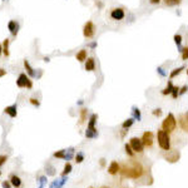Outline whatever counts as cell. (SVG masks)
<instances>
[{"label":"cell","instance_id":"6da1fadb","mask_svg":"<svg viewBox=\"0 0 188 188\" xmlns=\"http://www.w3.org/2000/svg\"><path fill=\"white\" fill-rule=\"evenodd\" d=\"M122 173L128 178H138L143 174V168L139 163H133L132 167H124L122 169Z\"/></svg>","mask_w":188,"mask_h":188},{"label":"cell","instance_id":"7a4b0ae2","mask_svg":"<svg viewBox=\"0 0 188 188\" xmlns=\"http://www.w3.org/2000/svg\"><path fill=\"white\" fill-rule=\"evenodd\" d=\"M157 139H158V145L164 150H169L171 148V138H169V133H167L163 129H158L157 132Z\"/></svg>","mask_w":188,"mask_h":188},{"label":"cell","instance_id":"3957f363","mask_svg":"<svg viewBox=\"0 0 188 188\" xmlns=\"http://www.w3.org/2000/svg\"><path fill=\"white\" fill-rule=\"evenodd\" d=\"M177 127V120H176V117L172 114V113H169V114L164 118L163 123H162V129L166 130L167 133H171L176 129Z\"/></svg>","mask_w":188,"mask_h":188},{"label":"cell","instance_id":"277c9868","mask_svg":"<svg viewBox=\"0 0 188 188\" xmlns=\"http://www.w3.org/2000/svg\"><path fill=\"white\" fill-rule=\"evenodd\" d=\"M97 114H92L88 122V129L85 132V137L87 138H95L98 135V130L95 128V123H97Z\"/></svg>","mask_w":188,"mask_h":188},{"label":"cell","instance_id":"5b68a950","mask_svg":"<svg viewBox=\"0 0 188 188\" xmlns=\"http://www.w3.org/2000/svg\"><path fill=\"white\" fill-rule=\"evenodd\" d=\"M109 16L113 21H122L123 19L125 18V10H124V8H113L110 9V11H109Z\"/></svg>","mask_w":188,"mask_h":188},{"label":"cell","instance_id":"8992f818","mask_svg":"<svg viewBox=\"0 0 188 188\" xmlns=\"http://www.w3.org/2000/svg\"><path fill=\"white\" fill-rule=\"evenodd\" d=\"M95 30L97 28L94 25V23L92 20L87 21L85 24H84V28H83V35L85 39H92V38L95 35Z\"/></svg>","mask_w":188,"mask_h":188},{"label":"cell","instance_id":"52a82bcc","mask_svg":"<svg viewBox=\"0 0 188 188\" xmlns=\"http://www.w3.org/2000/svg\"><path fill=\"white\" fill-rule=\"evenodd\" d=\"M16 85L19 88H31L33 87V83L29 78L26 77L25 73H21L19 75V78L16 79Z\"/></svg>","mask_w":188,"mask_h":188},{"label":"cell","instance_id":"ba28073f","mask_svg":"<svg viewBox=\"0 0 188 188\" xmlns=\"http://www.w3.org/2000/svg\"><path fill=\"white\" fill-rule=\"evenodd\" d=\"M130 147L132 149L134 150V152H137V153H140V152H143V142H142V139L140 138H137V137H133L130 139Z\"/></svg>","mask_w":188,"mask_h":188},{"label":"cell","instance_id":"9c48e42d","mask_svg":"<svg viewBox=\"0 0 188 188\" xmlns=\"http://www.w3.org/2000/svg\"><path fill=\"white\" fill-rule=\"evenodd\" d=\"M142 142H143V145L152 147V144H153V133L152 132H145V133H143Z\"/></svg>","mask_w":188,"mask_h":188},{"label":"cell","instance_id":"30bf717a","mask_svg":"<svg viewBox=\"0 0 188 188\" xmlns=\"http://www.w3.org/2000/svg\"><path fill=\"white\" fill-rule=\"evenodd\" d=\"M84 69L87 72H94L95 70V60H94V58H87L85 64H84Z\"/></svg>","mask_w":188,"mask_h":188},{"label":"cell","instance_id":"8fae6325","mask_svg":"<svg viewBox=\"0 0 188 188\" xmlns=\"http://www.w3.org/2000/svg\"><path fill=\"white\" fill-rule=\"evenodd\" d=\"M8 28H9V30H10L11 35L13 36H16L18 31H19V24H18V23L15 20H10V21H9V24H8Z\"/></svg>","mask_w":188,"mask_h":188},{"label":"cell","instance_id":"7c38bea8","mask_svg":"<svg viewBox=\"0 0 188 188\" xmlns=\"http://www.w3.org/2000/svg\"><path fill=\"white\" fill-rule=\"evenodd\" d=\"M4 112H5L6 114L10 115L11 118H15V117L18 115V108H16V104H13V105L6 107L5 109H4Z\"/></svg>","mask_w":188,"mask_h":188},{"label":"cell","instance_id":"4fadbf2b","mask_svg":"<svg viewBox=\"0 0 188 188\" xmlns=\"http://www.w3.org/2000/svg\"><path fill=\"white\" fill-rule=\"evenodd\" d=\"M75 58H77V60H78V62H80V63L85 62L87 58H88V53H87V50H85V49L79 50L78 53H77V55H75Z\"/></svg>","mask_w":188,"mask_h":188},{"label":"cell","instance_id":"5bb4252c","mask_svg":"<svg viewBox=\"0 0 188 188\" xmlns=\"http://www.w3.org/2000/svg\"><path fill=\"white\" fill-rule=\"evenodd\" d=\"M166 159L168 162H177L178 159H179V153L176 152V150H173V152H169L167 156H166Z\"/></svg>","mask_w":188,"mask_h":188},{"label":"cell","instance_id":"9a60e30c","mask_svg":"<svg viewBox=\"0 0 188 188\" xmlns=\"http://www.w3.org/2000/svg\"><path fill=\"white\" fill-rule=\"evenodd\" d=\"M67 178H65V177H63L62 178V179H56V181H54L53 183H51V184H50V188H63V186L65 184V183H67Z\"/></svg>","mask_w":188,"mask_h":188},{"label":"cell","instance_id":"2e32d148","mask_svg":"<svg viewBox=\"0 0 188 188\" xmlns=\"http://www.w3.org/2000/svg\"><path fill=\"white\" fill-rule=\"evenodd\" d=\"M108 172H109L110 174H117V173L119 172V164L117 162H112L109 168H108Z\"/></svg>","mask_w":188,"mask_h":188},{"label":"cell","instance_id":"e0dca14e","mask_svg":"<svg viewBox=\"0 0 188 188\" xmlns=\"http://www.w3.org/2000/svg\"><path fill=\"white\" fill-rule=\"evenodd\" d=\"M179 124H181V128L188 133V119L186 118V115L179 117Z\"/></svg>","mask_w":188,"mask_h":188},{"label":"cell","instance_id":"ac0fdd59","mask_svg":"<svg viewBox=\"0 0 188 188\" xmlns=\"http://www.w3.org/2000/svg\"><path fill=\"white\" fill-rule=\"evenodd\" d=\"M173 40H174V43L177 45L178 48V51H182V35L181 34H174V36H173Z\"/></svg>","mask_w":188,"mask_h":188},{"label":"cell","instance_id":"d6986e66","mask_svg":"<svg viewBox=\"0 0 188 188\" xmlns=\"http://www.w3.org/2000/svg\"><path fill=\"white\" fill-rule=\"evenodd\" d=\"M173 87H174V85L172 84V80H171V79H169L168 83H167V87L162 90V94H163V95H168V94H172V89H173Z\"/></svg>","mask_w":188,"mask_h":188},{"label":"cell","instance_id":"ffe728a7","mask_svg":"<svg viewBox=\"0 0 188 188\" xmlns=\"http://www.w3.org/2000/svg\"><path fill=\"white\" fill-rule=\"evenodd\" d=\"M182 70H184V67H178V68H174L171 73H169V79H173V78H176L177 75H179V74L182 73Z\"/></svg>","mask_w":188,"mask_h":188},{"label":"cell","instance_id":"44dd1931","mask_svg":"<svg viewBox=\"0 0 188 188\" xmlns=\"http://www.w3.org/2000/svg\"><path fill=\"white\" fill-rule=\"evenodd\" d=\"M10 183L15 187V188H19L21 186V179L19 178L18 176H11V179H10Z\"/></svg>","mask_w":188,"mask_h":188},{"label":"cell","instance_id":"7402d4cb","mask_svg":"<svg viewBox=\"0 0 188 188\" xmlns=\"http://www.w3.org/2000/svg\"><path fill=\"white\" fill-rule=\"evenodd\" d=\"M9 43H10V40L8 39H4V43H3V53H4V55L5 56H9Z\"/></svg>","mask_w":188,"mask_h":188},{"label":"cell","instance_id":"603a6c76","mask_svg":"<svg viewBox=\"0 0 188 188\" xmlns=\"http://www.w3.org/2000/svg\"><path fill=\"white\" fill-rule=\"evenodd\" d=\"M24 67H25V69H26V72H28V74L30 75V77H35V72H34V69H33L31 67H30V64L28 63V60H24Z\"/></svg>","mask_w":188,"mask_h":188},{"label":"cell","instance_id":"cb8c5ba5","mask_svg":"<svg viewBox=\"0 0 188 188\" xmlns=\"http://www.w3.org/2000/svg\"><path fill=\"white\" fill-rule=\"evenodd\" d=\"M134 120H135L134 118H129V119L124 120V122H123V124H122V127H123V129H128V128H130V127L133 125Z\"/></svg>","mask_w":188,"mask_h":188},{"label":"cell","instance_id":"d4e9b609","mask_svg":"<svg viewBox=\"0 0 188 188\" xmlns=\"http://www.w3.org/2000/svg\"><path fill=\"white\" fill-rule=\"evenodd\" d=\"M163 1L167 6H174V5H179L182 0H163Z\"/></svg>","mask_w":188,"mask_h":188},{"label":"cell","instance_id":"484cf974","mask_svg":"<svg viewBox=\"0 0 188 188\" xmlns=\"http://www.w3.org/2000/svg\"><path fill=\"white\" fill-rule=\"evenodd\" d=\"M132 109H133V118L135 119V120H140V118H142V115H140V110L138 109L137 107H133L132 108Z\"/></svg>","mask_w":188,"mask_h":188},{"label":"cell","instance_id":"4316f807","mask_svg":"<svg viewBox=\"0 0 188 188\" xmlns=\"http://www.w3.org/2000/svg\"><path fill=\"white\" fill-rule=\"evenodd\" d=\"M73 154H74V149H73V148H70L68 152L65 150V157H64V159H67V161H70V159L73 158Z\"/></svg>","mask_w":188,"mask_h":188},{"label":"cell","instance_id":"83f0119b","mask_svg":"<svg viewBox=\"0 0 188 188\" xmlns=\"http://www.w3.org/2000/svg\"><path fill=\"white\" fill-rule=\"evenodd\" d=\"M182 60L183 62H186V60H188V45L186 46V48H183L182 49Z\"/></svg>","mask_w":188,"mask_h":188},{"label":"cell","instance_id":"f1b7e54d","mask_svg":"<svg viewBox=\"0 0 188 188\" xmlns=\"http://www.w3.org/2000/svg\"><path fill=\"white\" fill-rule=\"evenodd\" d=\"M46 173H48V176H54L55 174V168L53 166H50V164H48V166H46Z\"/></svg>","mask_w":188,"mask_h":188},{"label":"cell","instance_id":"f546056e","mask_svg":"<svg viewBox=\"0 0 188 188\" xmlns=\"http://www.w3.org/2000/svg\"><path fill=\"white\" fill-rule=\"evenodd\" d=\"M72 172V164L70 163H67L65 164V167H64V171H63V176H67L68 173Z\"/></svg>","mask_w":188,"mask_h":188},{"label":"cell","instance_id":"4dcf8cb0","mask_svg":"<svg viewBox=\"0 0 188 188\" xmlns=\"http://www.w3.org/2000/svg\"><path fill=\"white\" fill-rule=\"evenodd\" d=\"M179 87H173V89H172V97L174 98H178V95H179Z\"/></svg>","mask_w":188,"mask_h":188},{"label":"cell","instance_id":"1f68e13d","mask_svg":"<svg viewBox=\"0 0 188 188\" xmlns=\"http://www.w3.org/2000/svg\"><path fill=\"white\" fill-rule=\"evenodd\" d=\"M125 152H127V154H128V156H133V154H134V150L133 149H132V147H130V144H128V143H127L125 144Z\"/></svg>","mask_w":188,"mask_h":188},{"label":"cell","instance_id":"d6a6232c","mask_svg":"<svg viewBox=\"0 0 188 188\" xmlns=\"http://www.w3.org/2000/svg\"><path fill=\"white\" fill-rule=\"evenodd\" d=\"M54 157L55 158H64L65 157V149L59 150V152H55L54 153Z\"/></svg>","mask_w":188,"mask_h":188},{"label":"cell","instance_id":"836d02e7","mask_svg":"<svg viewBox=\"0 0 188 188\" xmlns=\"http://www.w3.org/2000/svg\"><path fill=\"white\" fill-rule=\"evenodd\" d=\"M75 159H77V163H82L83 159H84V154L83 153H78L77 156H75Z\"/></svg>","mask_w":188,"mask_h":188},{"label":"cell","instance_id":"e575fe53","mask_svg":"<svg viewBox=\"0 0 188 188\" xmlns=\"http://www.w3.org/2000/svg\"><path fill=\"white\" fill-rule=\"evenodd\" d=\"M85 115H87V109H82L80 112V123H83L85 120Z\"/></svg>","mask_w":188,"mask_h":188},{"label":"cell","instance_id":"d590c367","mask_svg":"<svg viewBox=\"0 0 188 188\" xmlns=\"http://www.w3.org/2000/svg\"><path fill=\"white\" fill-rule=\"evenodd\" d=\"M30 103H31L33 105H35V107H39V105H40L39 100H38V99H35V98H30Z\"/></svg>","mask_w":188,"mask_h":188},{"label":"cell","instance_id":"8d00e7d4","mask_svg":"<svg viewBox=\"0 0 188 188\" xmlns=\"http://www.w3.org/2000/svg\"><path fill=\"white\" fill-rule=\"evenodd\" d=\"M157 72H158L159 74H161L162 77H166V75H167V73L164 72V69H163V68H161V67H159V68H157Z\"/></svg>","mask_w":188,"mask_h":188},{"label":"cell","instance_id":"74e56055","mask_svg":"<svg viewBox=\"0 0 188 188\" xmlns=\"http://www.w3.org/2000/svg\"><path fill=\"white\" fill-rule=\"evenodd\" d=\"M39 182H40V187H43L44 184H45V183H46V177H40L39 178Z\"/></svg>","mask_w":188,"mask_h":188},{"label":"cell","instance_id":"f35d334b","mask_svg":"<svg viewBox=\"0 0 188 188\" xmlns=\"http://www.w3.org/2000/svg\"><path fill=\"white\" fill-rule=\"evenodd\" d=\"M6 159H8V157H6V156H0V167H1L3 164L5 163Z\"/></svg>","mask_w":188,"mask_h":188},{"label":"cell","instance_id":"ab89813d","mask_svg":"<svg viewBox=\"0 0 188 188\" xmlns=\"http://www.w3.org/2000/svg\"><path fill=\"white\" fill-rule=\"evenodd\" d=\"M153 114L156 115V117H161L162 115V110L161 109H154L153 110Z\"/></svg>","mask_w":188,"mask_h":188},{"label":"cell","instance_id":"60d3db41","mask_svg":"<svg viewBox=\"0 0 188 188\" xmlns=\"http://www.w3.org/2000/svg\"><path fill=\"white\" fill-rule=\"evenodd\" d=\"M187 89H188V87H187V85H184V87H182V88L179 89V95H182V94H184V93L187 92Z\"/></svg>","mask_w":188,"mask_h":188},{"label":"cell","instance_id":"b9f144b4","mask_svg":"<svg viewBox=\"0 0 188 188\" xmlns=\"http://www.w3.org/2000/svg\"><path fill=\"white\" fill-rule=\"evenodd\" d=\"M3 188H11V187H10V183H9L8 181L3 182Z\"/></svg>","mask_w":188,"mask_h":188},{"label":"cell","instance_id":"7bdbcfd3","mask_svg":"<svg viewBox=\"0 0 188 188\" xmlns=\"http://www.w3.org/2000/svg\"><path fill=\"white\" fill-rule=\"evenodd\" d=\"M4 75H6V70L3 69V68H0V78L4 77Z\"/></svg>","mask_w":188,"mask_h":188},{"label":"cell","instance_id":"ee69618b","mask_svg":"<svg viewBox=\"0 0 188 188\" xmlns=\"http://www.w3.org/2000/svg\"><path fill=\"white\" fill-rule=\"evenodd\" d=\"M162 0H149V3L150 4H153V5H156V4H159Z\"/></svg>","mask_w":188,"mask_h":188},{"label":"cell","instance_id":"f6af8a7d","mask_svg":"<svg viewBox=\"0 0 188 188\" xmlns=\"http://www.w3.org/2000/svg\"><path fill=\"white\" fill-rule=\"evenodd\" d=\"M95 46H97V43H92L90 44V48H95Z\"/></svg>","mask_w":188,"mask_h":188},{"label":"cell","instance_id":"bcb514c9","mask_svg":"<svg viewBox=\"0 0 188 188\" xmlns=\"http://www.w3.org/2000/svg\"><path fill=\"white\" fill-rule=\"evenodd\" d=\"M1 53H3V45H0V55H1Z\"/></svg>","mask_w":188,"mask_h":188},{"label":"cell","instance_id":"7dc6e473","mask_svg":"<svg viewBox=\"0 0 188 188\" xmlns=\"http://www.w3.org/2000/svg\"><path fill=\"white\" fill-rule=\"evenodd\" d=\"M186 118H187V119H188V112H187V113H186Z\"/></svg>","mask_w":188,"mask_h":188},{"label":"cell","instance_id":"c3c4849f","mask_svg":"<svg viewBox=\"0 0 188 188\" xmlns=\"http://www.w3.org/2000/svg\"><path fill=\"white\" fill-rule=\"evenodd\" d=\"M186 73H187V75H188V68H187V70H186Z\"/></svg>","mask_w":188,"mask_h":188},{"label":"cell","instance_id":"681fc988","mask_svg":"<svg viewBox=\"0 0 188 188\" xmlns=\"http://www.w3.org/2000/svg\"><path fill=\"white\" fill-rule=\"evenodd\" d=\"M39 188H43V187H39Z\"/></svg>","mask_w":188,"mask_h":188},{"label":"cell","instance_id":"f907efd6","mask_svg":"<svg viewBox=\"0 0 188 188\" xmlns=\"http://www.w3.org/2000/svg\"><path fill=\"white\" fill-rule=\"evenodd\" d=\"M0 174H1V172H0Z\"/></svg>","mask_w":188,"mask_h":188}]
</instances>
